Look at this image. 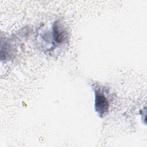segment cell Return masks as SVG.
<instances>
[{
    "instance_id": "1",
    "label": "cell",
    "mask_w": 147,
    "mask_h": 147,
    "mask_svg": "<svg viewBox=\"0 0 147 147\" xmlns=\"http://www.w3.org/2000/svg\"><path fill=\"white\" fill-rule=\"evenodd\" d=\"M95 93V109L99 115H103L108 110L109 103L103 92L96 90Z\"/></svg>"
}]
</instances>
